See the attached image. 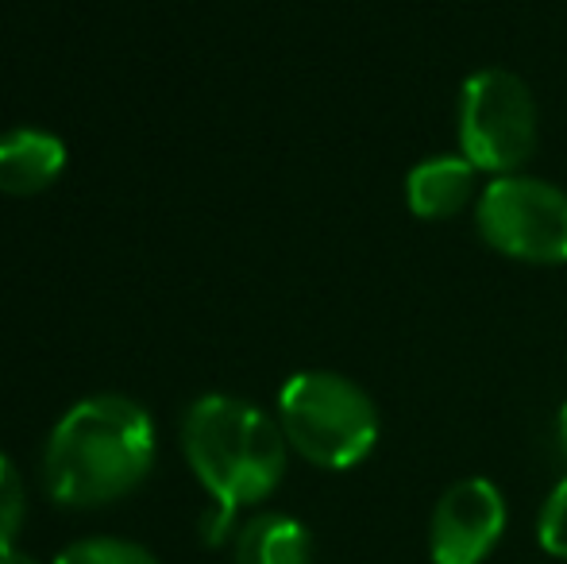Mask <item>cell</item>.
I'll use <instances>...</instances> for the list:
<instances>
[{"instance_id":"12","label":"cell","mask_w":567,"mask_h":564,"mask_svg":"<svg viewBox=\"0 0 567 564\" xmlns=\"http://www.w3.org/2000/svg\"><path fill=\"white\" fill-rule=\"evenodd\" d=\"M540 545L553 557H567V475L556 483L545 511H540Z\"/></svg>"},{"instance_id":"11","label":"cell","mask_w":567,"mask_h":564,"mask_svg":"<svg viewBox=\"0 0 567 564\" xmlns=\"http://www.w3.org/2000/svg\"><path fill=\"white\" fill-rule=\"evenodd\" d=\"M23 526V483L12 460L0 452V553L16 550V534Z\"/></svg>"},{"instance_id":"10","label":"cell","mask_w":567,"mask_h":564,"mask_svg":"<svg viewBox=\"0 0 567 564\" xmlns=\"http://www.w3.org/2000/svg\"><path fill=\"white\" fill-rule=\"evenodd\" d=\"M54 564H158L155 553H147L135 542H120V537H85L59 553Z\"/></svg>"},{"instance_id":"13","label":"cell","mask_w":567,"mask_h":564,"mask_svg":"<svg viewBox=\"0 0 567 564\" xmlns=\"http://www.w3.org/2000/svg\"><path fill=\"white\" fill-rule=\"evenodd\" d=\"M0 564H39V561L28 557V553H20V550H4L0 553Z\"/></svg>"},{"instance_id":"5","label":"cell","mask_w":567,"mask_h":564,"mask_svg":"<svg viewBox=\"0 0 567 564\" xmlns=\"http://www.w3.org/2000/svg\"><path fill=\"white\" fill-rule=\"evenodd\" d=\"M475 221L494 252L522 264H567V194L540 178L502 174L478 194Z\"/></svg>"},{"instance_id":"8","label":"cell","mask_w":567,"mask_h":564,"mask_svg":"<svg viewBox=\"0 0 567 564\" xmlns=\"http://www.w3.org/2000/svg\"><path fill=\"white\" fill-rule=\"evenodd\" d=\"M66 151L47 132H8L0 140V189L4 194H39L59 178Z\"/></svg>"},{"instance_id":"14","label":"cell","mask_w":567,"mask_h":564,"mask_svg":"<svg viewBox=\"0 0 567 564\" xmlns=\"http://www.w3.org/2000/svg\"><path fill=\"white\" fill-rule=\"evenodd\" d=\"M556 429H560V444H564V452H567V402L560 407V418H556Z\"/></svg>"},{"instance_id":"3","label":"cell","mask_w":567,"mask_h":564,"mask_svg":"<svg viewBox=\"0 0 567 564\" xmlns=\"http://www.w3.org/2000/svg\"><path fill=\"white\" fill-rule=\"evenodd\" d=\"M282 433L317 468H351L379 441V410L351 379L301 371L278 394Z\"/></svg>"},{"instance_id":"4","label":"cell","mask_w":567,"mask_h":564,"mask_svg":"<svg viewBox=\"0 0 567 564\" xmlns=\"http://www.w3.org/2000/svg\"><path fill=\"white\" fill-rule=\"evenodd\" d=\"M537 147V101L509 70H478L460 90V151L475 171L514 174Z\"/></svg>"},{"instance_id":"6","label":"cell","mask_w":567,"mask_h":564,"mask_svg":"<svg viewBox=\"0 0 567 564\" xmlns=\"http://www.w3.org/2000/svg\"><path fill=\"white\" fill-rule=\"evenodd\" d=\"M506 530V499L491 480H460L441 495L429 526L433 564H483Z\"/></svg>"},{"instance_id":"1","label":"cell","mask_w":567,"mask_h":564,"mask_svg":"<svg viewBox=\"0 0 567 564\" xmlns=\"http://www.w3.org/2000/svg\"><path fill=\"white\" fill-rule=\"evenodd\" d=\"M155 460V429L132 399L101 394L78 402L47 441V491L62 506H105L124 499Z\"/></svg>"},{"instance_id":"7","label":"cell","mask_w":567,"mask_h":564,"mask_svg":"<svg viewBox=\"0 0 567 564\" xmlns=\"http://www.w3.org/2000/svg\"><path fill=\"white\" fill-rule=\"evenodd\" d=\"M475 174L478 171L463 155H436L417 163L405 178L410 213H417L421 221L455 217L475 194Z\"/></svg>"},{"instance_id":"2","label":"cell","mask_w":567,"mask_h":564,"mask_svg":"<svg viewBox=\"0 0 567 564\" xmlns=\"http://www.w3.org/2000/svg\"><path fill=\"white\" fill-rule=\"evenodd\" d=\"M182 444L194 475L217 503V514L205 522V542H220L231 526V514L267 499L286 472L282 429L262 410L225 394L194 402L182 429Z\"/></svg>"},{"instance_id":"9","label":"cell","mask_w":567,"mask_h":564,"mask_svg":"<svg viewBox=\"0 0 567 564\" xmlns=\"http://www.w3.org/2000/svg\"><path fill=\"white\" fill-rule=\"evenodd\" d=\"M236 564H313V545L301 522L286 514H262L239 530Z\"/></svg>"}]
</instances>
